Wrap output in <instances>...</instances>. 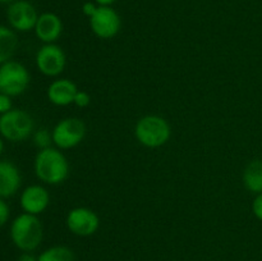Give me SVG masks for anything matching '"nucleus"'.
Segmentation results:
<instances>
[{
  "instance_id": "nucleus-7",
  "label": "nucleus",
  "mask_w": 262,
  "mask_h": 261,
  "mask_svg": "<svg viewBox=\"0 0 262 261\" xmlns=\"http://www.w3.org/2000/svg\"><path fill=\"white\" fill-rule=\"evenodd\" d=\"M90 26L95 35L102 40H109L119 33L122 20L117 10L106 5H99L95 14L90 18Z\"/></svg>"
},
{
  "instance_id": "nucleus-25",
  "label": "nucleus",
  "mask_w": 262,
  "mask_h": 261,
  "mask_svg": "<svg viewBox=\"0 0 262 261\" xmlns=\"http://www.w3.org/2000/svg\"><path fill=\"white\" fill-rule=\"evenodd\" d=\"M99 5H106V7H110L113 3H115L117 0H95Z\"/></svg>"
},
{
  "instance_id": "nucleus-5",
  "label": "nucleus",
  "mask_w": 262,
  "mask_h": 261,
  "mask_svg": "<svg viewBox=\"0 0 262 261\" xmlns=\"http://www.w3.org/2000/svg\"><path fill=\"white\" fill-rule=\"evenodd\" d=\"M31 77L27 68L19 61L9 60L0 66V92L18 96L27 90Z\"/></svg>"
},
{
  "instance_id": "nucleus-13",
  "label": "nucleus",
  "mask_w": 262,
  "mask_h": 261,
  "mask_svg": "<svg viewBox=\"0 0 262 261\" xmlns=\"http://www.w3.org/2000/svg\"><path fill=\"white\" fill-rule=\"evenodd\" d=\"M77 92H78V89L71 79H55L48 87V99L51 104L56 106H67V105L73 104Z\"/></svg>"
},
{
  "instance_id": "nucleus-8",
  "label": "nucleus",
  "mask_w": 262,
  "mask_h": 261,
  "mask_svg": "<svg viewBox=\"0 0 262 261\" xmlns=\"http://www.w3.org/2000/svg\"><path fill=\"white\" fill-rule=\"evenodd\" d=\"M67 228L78 237H90L100 227V217L89 207H74L68 212L66 219Z\"/></svg>"
},
{
  "instance_id": "nucleus-6",
  "label": "nucleus",
  "mask_w": 262,
  "mask_h": 261,
  "mask_svg": "<svg viewBox=\"0 0 262 261\" xmlns=\"http://www.w3.org/2000/svg\"><path fill=\"white\" fill-rule=\"evenodd\" d=\"M53 143L60 150L76 147L86 136V124L79 118H64L51 130Z\"/></svg>"
},
{
  "instance_id": "nucleus-2",
  "label": "nucleus",
  "mask_w": 262,
  "mask_h": 261,
  "mask_svg": "<svg viewBox=\"0 0 262 261\" xmlns=\"http://www.w3.org/2000/svg\"><path fill=\"white\" fill-rule=\"evenodd\" d=\"M42 224L37 215L23 212L18 215L10 225V238L13 243L25 252L36 250L42 242Z\"/></svg>"
},
{
  "instance_id": "nucleus-4",
  "label": "nucleus",
  "mask_w": 262,
  "mask_h": 261,
  "mask_svg": "<svg viewBox=\"0 0 262 261\" xmlns=\"http://www.w3.org/2000/svg\"><path fill=\"white\" fill-rule=\"evenodd\" d=\"M35 123L27 112L12 109L0 115V135L12 142L25 141L32 135Z\"/></svg>"
},
{
  "instance_id": "nucleus-16",
  "label": "nucleus",
  "mask_w": 262,
  "mask_h": 261,
  "mask_svg": "<svg viewBox=\"0 0 262 261\" xmlns=\"http://www.w3.org/2000/svg\"><path fill=\"white\" fill-rule=\"evenodd\" d=\"M18 46L17 35L10 28L0 26V66L9 61Z\"/></svg>"
},
{
  "instance_id": "nucleus-22",
  "label": "nucleus",
  "mask_w": 262,
  "mask_h": 261,
  "mask_svg": "<svg viewBox=\"0 0 262 261\" xmlns=\"http://www.w3.org/2000/svg\"><path fill=\"white\" fill-rule=\"evenodd\" d=\"M12 110V100L10 96L5 94H0V114H5Z\"/></svg>"
},
{
  "instance_id": "nucleus-20",
  "label": "nucleus",
  "mask_w": 262,
  "mask_h": 261,
  "mask_svg": "<svg viewBox=\"0 0 262 261\" xmlns=\"http://www.w3.org/2000/svg\"><path fill=\"white\" fill-rule=\"evenodd\" d=\"M252 211L253 215L262 222V193L256 194L255 200L252 202Z\"/></svg>"
},
{
  "instance_id": "nucleus-17",
  "label": "nucleus",
  "mask_w": 262,
  "mask_h": 261,
  "mask_svg": "<svg viewBox=\"0 0 262 261\" xmlns=\"http://www.w3.org/2000/svg\"><path fill=\"white\" fill-rule=\"evenodd\" d=\"M38 261H76L73 251L67 246H53L37 257Z\"/></svg>"
},
{
  "instance_id": "nucleus-21",
  "label": "nucleus",
  "mask_w": 262,
  "mask_h": 261,
  "mask_svg": "<svg viewBox=\"0 0 262 261\" xmlns=\"http://www.w3.org/2000/svg\"><path fill=\"white\" fill-rule=\"evenodd\" d=\"M9 206L7 205V202H4V200L0 199V228L8 222L9 219Z\"/></svg>"
},
{
  "instance_id": "nucleus-23",
  "label": "nucleus",
  "mask_w": 262,
  "mask_h": 261,
  "mask_svg": "<svg viewBox=\"0 0 262 261\" xmlns=\"http://www.w3.org/2000/svg\"><path fill=\"white\" fill-rule=\"evenodd\" d=\"M96 9H97V7L91 2H87L82 5V12H83V14L89 18H91L92 15L95 14Z\"/></svg>"
},
{
  "instance_id": "nucleus-14",
  "label": "nucleus",
  "mask_w": 262,
  "mask_h": 261,
  "mask_svg": "<svg viewBox=\"0 0 262 261\" xmlns=\"http://www.w3.org/2000/svg\"><path fill=\"white\" fill-rule=\"evenodd\" d=\"M20 182L22 178L17 166L8 160L0 161V199H7L17 193Z\"/></svg>"
},
{
  "instance_id": "nucleus-12",
  "label": "nucleus",
  "mask_w": 262,
  "mask_h": 261,
  "mask_svg": "<svg viewBox=\"0 0 262 261\" xmlns=\"http://www.w3.org/2000/svg\"><path fill=\"white\" fill-rule=\"evenodd\" d=\"M63 32V22L55 13H42L38 15L35 26V33L40 41L45 44H54Z\"/></svg>"
},
{
  "instance_id": "nucleus-15",
  "label": "nucleus",
  "mask_w": 262,
  "mask_h": 261,
  "mask_svg": "<svg viewBox=\"0 0 262 261\" xmlns=\"http://www.w3.org/2000/svg\"><path fill=\"white\" fill-rule=\"evenodd\" d=\"M243 184L252 193H262V160H253L243 171Z\"/></svg>"
},
{
  "instance_id": "nucleus-9",
  "label": "nucleus",
  "mask_w": 262,
  "mask_h": 261,
  "mask_svg": "<svg viewBox=\"0 0 262 261\" xmlns=\"http://www.w3.org/2000/svg\"><path fill=\"white\" fill-rule=\"evenodd\" d=\"M67 56L63 49L55 44H45L36 54V66L42 74L56 77L64 71Z\"/></svg>"
},
{
  "instance_id": "nucleus-11",
  "label": "nucleus",
  "mask_w": 262,
  "mask_h": 261,
  "mask_svg": "<svg viewBox=\"0 0 262 261\" xmlns=\"http://www.w3.org/2000/svg\"><path fill=\"white\" fill-rule=\"evenodd\" d=\"M19 204L25 212L38 215L48 209L49 204H50V194L45 187L40 186V184H33V186L27 187L22 192Z\"/></svg>"
},
{
  "instance_id": "nucleus-3",
  "label": "nucleus",
  "mask_w": 262,
  "mask_h": 261,
  "mask_svg": "<svg viewBox=\"0 0 262 261\" xmlns=\"http://www.w3.org/2000/svg\"><path fill=\"white\" fill-rule=\"evenodd\" d=\"M135 136L145 147H161L170 138L171 128L168 120L160 115H145L136 124Z\"/></svg>"
},
{
  "instance_id": "nucleus-18",
  "label": "nucleus",
  "mask_w": 262,
  "mask_h": 261,
  "mask_svg": "<svg viewBox=\"0 0 262 261\" xmlns=\"http://www.w3.org/2000/svg\"><path fill=\"white\" fill-rule=\"evenodd\" d=\"M33 142L40 150L51 147L50 145L53 143V135L46 128H41V129L36 130L35 135H33Z\"/></svg>"
},
{
  "instance_id": "nucleus-27",
  "label": "nucleus",
  "mask_w": 262,
  "mask_h": 261,
  "mask_svg": "<svg viewBox=\"0 0 262 261\" xmlns=\"http://www.w3.org/2000/svg\"><path fill=\"white\" fill-rule=\"evenodd\" d=\"M12 2V0H0V3H9Z\"/></svg>"
},
{
  "instance_id": "nucleus-1",
  "label": "nucleus",
  "mask_w": 262,
  "mask_h": 261,
  "mask_svg": "<svg viewBox=\"0 0 262 261\" xmlns=\"http://www.w3.org/2000/svg\"><path fill=\"white\" fill-rule=\"evenodd\" d=\"M35 174L48 184H60L68 178L69 164L59 148L48 147L40 150L35 158Z\"/></svg>"
},
{
  "instance_id": "nucleus-24",
  "label": "nucleus",
  "mask_w": 262,
  "mask_h": 261,
  "mask_svg": "<svg viewBox=\"0 0 262 261\" xmlns=\"http://www.w3.org/2000/svg\"><path fill=\"white\" fill-rule=\"evenodd\" d=\"M18 261H38V260H37V257H35L33 255L26 252V253H23L19 258H18Z\"/></svg>"
},
{
  "instance_id": "nucleus-19",
  "label": "nucleus",
  "mask_w": 262,
  "mask_h": 261,
  "mask_svg": "<svg viewBox=\"0 0 262 261\" xmlns=\"http://www.w3.org/2000/svg\"><path fill=\"white\" fill-rule=\"evenodd\" d=\"M73 104L78 107H87L91 104V96H90L89 92L86 91H78L74 97Z\"/></svg>"
},
{
  "instance_id": "nucleus-26",
  "label": "nucleus",
  "mask_w": 262,
  "mask_h": 261,
  "mask_svg": "<svg viewBox=\"0 0 262 261\" xmlns=\"http://www.w3.org/2000/svg\"><path fill=\"white\" fill-rule=\"evenodd\" d=\"M3 150H4V142H3L2 137H0V154L3 153Z\"/></svg>"
},
{
  "instance_id": "nucleus-10",
  "label": "nucleus",
  "mask_w": 262,
  "mask_h": 261,
  "mask_svg": "<svg viewBox=\"0 0 262 261\" xmlns=\"http://www.w3.org/2000/svg\"><path fill=\"white\" fill-rule=\"evenodd\" d=\"M37 19L38 14L35 7L25 0L13 3L8 8V20H9L10 26L20 32L35 30Z\"/></svg>"
}]
</instances>
